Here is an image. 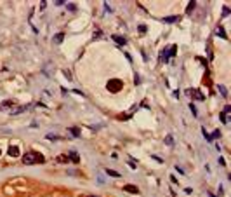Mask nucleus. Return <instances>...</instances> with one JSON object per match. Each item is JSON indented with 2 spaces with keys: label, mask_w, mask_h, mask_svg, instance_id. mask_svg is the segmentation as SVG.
<instances>
[{
  "label": "nucleus",
  "mask_w": 231,
  "mask_h": 197,
  "mask_svg": "<svg viewBox=\"0 0 231 197\" xmlns=\"http://www.w3.org/2000/svg\"><path fill=\"white\" fill-rule=\"evenodd\" d=\"M195 4H196V2H193V0L189 2V4H188V7H186V12H188V14H189V12L195 9Z\"/></svg>",
  "instance_id": "17"
},
{
  "label": "nucleus",
  "mask_w": 231,
  "mask_h": 197,
  "mask_svg": "<svg viewBox=\"0 0 231 197\" xmlns=\"http://www.w3.org/2000/svg\"><path fill=\"white\" fill-rule=\"evenodd\" d=\"M30 107L28 105H24V107H16V108H10V115H18L21 112H24V110H28Z\"/></svg>",
  "instance_id": "5"
},
{
  "label": "nucleus",
  "mask_w": 231,
  "mask_h": 197,
  "mask_svg": "<svg viewBox=\"0 0 231 197\" xmlns=\"http://www.w3.org/2000/svg\"><path fill=\"white\" fill-rule=\"evenodd\" d=\"M7 152H9V157H19V148L14 147V145H12V147H9V150H7Z\"/></svg>",
  "instance_id": "7"
},
{
  "label": "nucleus",
  "mask_w": 231,
  "mask_h": 197,
  "mask_svg": "<svg viewBox=\"0 0 231 197\" xmlns=\"http://www.w3.org/2000/svg\"><path fill=\"white\" fill-rule=\"evenodd\" d=\"M209 197H215V195H212V194H209Z\"/></svg>",
  "instance_id": "27"
},
{
  "label": "nucleus",
  "mask_w": 231,
  "mask_h": 197,
  "mask_svg": "<svg viewBox=\"0 0 231 197\" xmlns=\"http://www.w3.org/2000/svg\"><path fill=\"white\" fill-rule=\"evenodd\" d=\"M120 87H124V82L120 79H111L108 80V91H111V92H118Z\"/></svg>",
  "instance_id": "2"
},
{
  "label": "nucleus",
  "mask_w": 231,
  "mask_h": 197,
  "mask_svg": "<svg viewBox=\"0 0 231 197\" xmlns=\"http://www.w3.org/2000/svg\"><path fill=\"white\" fill-rule=\"evenodd\" d=\"M219 91H221V94H222V96H224V98H226V96H228V91H226V89L222 87V86H219Z\"/></svg>",
  "instance_id": "21"
},
{
  "label": "nucleus",
  "mask_w": 231,
  "mask_h": 197,
  "mask_svg": "<svg viewBox=\"0 0 231 197\" xmlns=\"http://www.w3.org/2000/svg\"><path fill=\"white\" fill-rule=\"evenodd\" d=\"M124 190L129 192V194H139V188L135 185H124Z\"/></svg>",
  "instance_id": "6"
},
{
  "label": "nucleus",
  "mask_w": 231,
  "mask_h": 197,
  "mask_svg": "<svg viewBox=\"0 0 231 197\" xmlns=\"http://www.w3.org/2000/svg\"><path fill=\"white\" fill-rule=\"evenodd\" d=\"M165 23H175V21H179V16H169V18H164Z\"/></svg>",
  "instance_id": "13"
},
{
  "label": "nucleus",
  "mask_w": 231,
  "mask_h": 197,
  "mask_svg": "<svg viewBox=\"0 0 231 197\" xmlns=\"http://www.w3.org/2000/svg\"><path fill=\"white\" fill-rule=\"evenodd\" d=\"M165 145H169V147H172L174 145V138L169 134V136H165Z\"/></svg>",
  "instance_id": "15"
},
{
  "label": "nucleus",
  "mask_w": 231,
  "mask_h": 197,
  "mask_svg": "<svg viewBox=\"0 0 231 197\" xmlns=\"http://www.w3.org/2000/svg\"><path fill=\"white\" fill-rule=\"evenodd\" d=\"M56 160H58V162H61V164H64V162H70V157H68V155H64V154H61V155H58V157H56Z\"/></svg>",
  "instance_id": "10"
},
{
  "label": "nucleus",
  "mask_w": 231,
  "mask_h": 197,
  "mask_svg": "<svg viewBox=\"0 0 231 197\" xmlns=\"http://www.w3.org/2000/svg\"><path fill=\"white\" fill-rule=\"evenodd\" d=\"M0 154H2V152H0Z\"/></svg>",
  "instance_id": "28"
},
{
  "label": "nucleus",
  "mask_w": 231,
  "mask_h": 197,
  "mask_svg": "<svg viewBox=\"0 0 231 197\" xmlns=\"http://www.w3.org/2000/svg\"><path fill=\"white\" fill-rule=\"evenodd\" d=\"M202 133H203V136H205V138H207V140H209V141L212 143V136L209 134V133H207V131H205V128H202Z\"/></svg>",
  "instance_id": "20"
},
{
  "label": "nucleus",
  "mask_w": 231,
  "mask_h": 197,
  "mask_svg": "<svg viewBox=\"0 0 231 197\" xmlns=\"http://www.w3.org/2000/svg\"><path fill=\"white\" fill-rule=\"evenodd\" d=\"M12 103H14V101H5V103H2V105H0V108H5V107L12 105Z\"/></svg>",
  "instance_id": "22"
},
{
  "label": "nucleus",
  "mask_w": 231,
  "mask_h": 197,
  "mask_svg": "<svg viewBox=\"0 0 231 197\" xmlns=\"http://www.w3.org/2000/svg\"><path fill=\"white\" fill-rule=\"evenodd\" d=\"M111 39L115 40L118 45H125V44H127V39H125V37H120V35H113Z\"/></svg>",
  "instance_id": "8"
},
{
  "label": "nucleus",
  "mask_w": 231,
  "mask_h": 197,
  "mask_svg": "<svg viewBox=\"0 0 231 197\" xmlns=\"http://www.w3.org/2000/svg\"><path fill=\"white\" fill-rule=\"evenodd\" d=\"M146 25H139V31H141V33H146Z\"/></svg>",
  "instance_id": "23"
},
{
  "label": "nucleus",
  "mask_w": 231,
  "mask_h": 197,
  "mask_svg": "<svg viewBox=\"0 0 231 197\" xmlns=\"http://www.w3.org/2000/svg\"><path fill=\"white\" fill-rule=\"evenodd\" d=\"M70 160H73V162H80V157H78V154L77 152H70Z\"/></svg>",
  "instance_id": "12"
},
{
  "label": "nucleus",
  "mask_w": 231,
  "mask_h": 197,
  "mask_svg": "<svg viewBox=\"0 0 231 197\" xmlns=\"http://www.w3.org/2000/svg\"><path fill=\"white\" fill-rule=\"evenodd\" d=\"M189 110H191V113L195 115V117H198V112H196V107H195L193 103H189Z\"/></svg>",
  "instance_id": "18"
},
{
  "label": "nucleus",
  "mask_w": 231,
  "mask_h": 197,
  "mask_svg": "<svg viewBox=\"0 0 231 197\" xmlns=\"http://www.w3.org/2000/svg\"><path fill=\"white\" fill-rule=\"evenodd\" d=\"M221 120H222V122H224V124H226V122H228V119H226V113H221Z\"/></svg>",
  "instance_id": "24"
},
{
  "label": "nucleus",
  "mask_w": 231,
  "mask_h": 197,
  "mask_svg": "<svg viewBox=\"0 0 231 197\" xmlns=\"http://www.w3.org/2000/svg\"><path fill=\"white\" fill-rule=\"evenodd\" d=\"M215 35H217V37H222V39H228V35L224 33V30H222L221 26H219V28L215 30Z\"/></svg>",
  "instance_id": "14"
},
{
  "label": "nucleus",
  "mask_w": 231,
  "mask_h": 197,
  "mask_svg": "<svg viewBox=\"0 0 231 197\" xmlns=\"http://www.w3.org/2000/svg\"><path fill=\"white\" fill-rule=\"evenodd\" d=\"M186 94H188V96H195V98L198 99V101H203V94L202 92H198V91H193V89H186Z\"/></svg>",
  "instance_id": "4"
},
{
  "label": "nucleus",
  "mask_w": 231,
  "mask_h": 197,
  "mask_svg": "<svg viewBox=\"0 0 231 197\" xmlns=\"http://www.w3.org/2000/svg\"><path fill=\"white\" fill-rule=\"evenodd\" d=\"M45 138L50 140V141H59V140H61V136H56V134H47Z\"/></svg>",
  "instance_id": "16"
},
{
  "label": "nucleus",
  "mask_w": 231,
  "mask_h": 197,
  "mask_svg": "<svg viewBox=\"0 0 231 197\" xmlns=\"http://www.w3.org/2000/svg\"><path fill=\"white\" fill-rule=\"evenodd\" d=\"M63 40H64V31H61V33H58V35L52 37V42H54V44H61Z\"/></svg>",
  "instance_id": "9"
},
{
  "label": "nucleus",
  "mask_w": 231,
  "mask_h": 197,
  "mask_svg": "<svg viewBox=\"0 0 231 197\" xmlns=\"http://www.w3.org/2000/svg\"><path fill=\"white\" fill-rule=\"evenodd\" d=\"M84 197H97V195H84Z\"/></svg>",
  "instance_id": "26"
},
{
  "label": "nucleus",
  "mask_w": 231,
  "mask_h": 197,
  "mask_svg": "<svg viewBox=\"0 0 231 197\" xmlns=\"http://www.w3.org/2000/svg\"><path fill=\"white\" fill-rule=\"evenodd\" d=\"M70 133H71V134H73V136H77V138H78V136H80V131H78L77 128H71V129H70Z\"/></svg>",
  "instance_id": "19"
},
{
  "label": "nucleus",
  "mask_w": 231,
  "mask_h": 197,
  "mask_svg": "<svg viewBox=\"0 0 231 197\" xmlns=\"http://www.w3.org/2000/svg\"><path fill=\"white\" fill-rule=\"evenodd\" d=\"M175 51H177V45H172L170 49L162 51V52H160V61H162V63H165L169 56H174V54H175Z\"/></svg>",
  "instance_id": "3"
},
{
  "label": "nucleus",
  "mask_w": 231,
  "mask_h": 197,
  "mask_svg": "<svg viewBox=\"0 0 231 197\" xmlns=\"http://www.w3.org/2000/svg\"><path fill=\"white\" fill-rule=\"evenodd\" d=\"M64 77H66L68 80H71V75H70V72H64Z\"/></svg>",
  "instance_id": "25"
},
{
  "label": "nucleus",
  "mask_w": 231,
  "mask_h": 197,
  "mask_svg": "<svg viewBox=\"0 0 231 197\" xmlns=\"http://www.w3.org/2000/svg\"><path fill=\"white\" fill-rule=\"evenodd\" d=\"M23 162H24L26 166H31V164H44V162H45V157H44L42 154H37V152H28V154H24Z\"/></svg>",
  "instance_id": "1"
},
{
  "label": "nucleus",
  "mask_w": 231,
  "mask_h": 197,
  "mask_svg": "<svg viewBox=\"0 0 231 197\" xmlns=\"http://www.w3.org/2000/svg\"><path fill=\"white\" fill-rule=\"evenodd\" d=\"M106 175L108 176H113V178H120L122 175L118 173V171H115V169H106Z\"/></svg>",
  "instance_id": "11"
}]
</instances>
